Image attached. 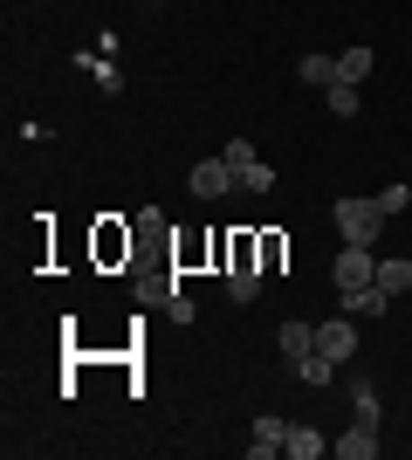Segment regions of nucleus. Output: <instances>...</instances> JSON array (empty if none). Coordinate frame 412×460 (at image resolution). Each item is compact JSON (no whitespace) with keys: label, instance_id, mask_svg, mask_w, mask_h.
<instances>
[{"label":"nucleus","instance_id":"f3484780","mask_svg":"<svg viewBox=\"0 0 412 460\" xmlns=\"http://www.w3.org/2000/svg\"><path fill=\"white\" fill-rule=\"evenodd\" d=\"M323 103H330L337 117H357V83H330V90H323Z\"/></svg>","mask_w":412,"mask_h":460},{"label":"nucleus","instance_id":"1a4fd4ad","mask_svg":"<svg viewBox=\"0 0 412 460\" xmlns=\"http://www.w3.org/2000/svg\"><path fill=\"white\" fill-rule=\"evenodd\" d=\"M282 454H289V460H316V454H330V440H323L316 426H289V440H282Z\"/></svg>","mask_w":412,"mask_h":460},{"label":"nucleus","instance_id":"dca6fc26","mask_svg":"<svg viewBox=\"0 0 412 460\" xmlns=\"http://www.w3.org/2000/svg\"><path fill=\"white\" fill-rule=\"evenodd\" d=\"M351 405H357V426H378V385H351Z\"/></svg>","mask_w":412,"mask_h":460},{"label":"nucleus","instance_id":"6e6552de","mask_svg":"<svg viewBox=\"0 0 412 460\" xmlns=\"http://www.w3.org/2000/svg\"><path fill=\"white\" fill-rule=\"evenodd\" d=\"M330 454H344V460H372V454H378V426H357V420H351V433H344V440H330Z\"/></svg>","mask_w":412,"mask_h":460},{"label":"nucleus","instance_id":"2eb2a0df","mask_svg":"<svg viewBox=\"0 0 412 460\" xmlns=\"http://www.w3.org/2000/svg\"><path fill=\"white\" fill-rule=\"evenodd\" d=\"M372 199H378V207H385V220H399V213H406V207H412V186H406V179H399V186H385V192H372Z\"/></svg>","mask_w":412,"mask_h":460},{"label":"nucleus","instance_id":"6ab92c4d","mask_svg":"<svg viewBox=\"0 0 412 460\" xmlns=\"http://www.w3.org/2000/svg\"><path fill=\"white\" fill-rule=\"evenodd\" d=\"M241 186H248V192H268L275 186V165H261V158H255V165L241 172Z\"/></svg>","mask_w":412,"mask_h":460},{"label":"nucleus","instance_id":"a211bd4d","mask_svg":"<svg viewBox=\"0 0 412 460\" xmlns=\"http://www.w3.org/2000/svg\"><path fill=\"white\" fill-rule=\"evenodd\" d=\"M220 158H227V165H234V179H241V172H248V165H255V145H248V137H234V145H227V152H220Z\"/></svg>","mask_w":412,"mask_h":460},{"label":"nucleus","instance_id":"9b49d317","mask_svg":"<svg viewBox=\"0 0 412 460\" xmlns=\"http://www.w3.org/2000/svg\"><path fill=\"white\" fill-rule=\"evenodd\" d=\"M372 49H344V56H337V83H364V76H372Z\"/></svg>","mask_w":412,"mask_h":460},{"label":"nucleus","instance_id":"f257e3e1","mask_svg":"<svg viewBox=\"0 0 412 460\" xmlns=\"http://www.w3.org/2000/svg\"><path fill=\"white\" fill-rule=\"evenodd\" d=\"M337 227H344V241H357V248H378L385 207H378V199H337Z\"/></svg>","mask_w":412,"mask_h":460},{"label":"nucleus","instance_id":"7ed1b4c3","mask_svg":"<svg viewBox=\"0 0 412 460\" xmlns=\"http://www.w3.org/2000/svg\"><path fill=\"white\" fill-rule=\"evenodd\" d=\"M316 350H323V358H337V365H351V358H357V330H351V316L316 323Z\"/></svg>","mask_w":412,"mask_h":460},{"label":"nucleus","instance_id":"9d476101","mask_svg":"<svg viewBox=\"0 0 412 460\" xmlns=\"http://www.w3.org/2000/svg\"><path fill=\"white\" fill-rule=\"evenodd\" d=\"M227 296H234V303H255V296H261V269H255V261H234V275H227Z\"/></svg>","mask_w":412,"mask_h":460},{"label":"nucleus","instance_id":"0eeeda50","mask_svg":"<svg viewBox=\"0 0 412 460\" xmlns=\"http://www.w3.org/2000/svg\"><path fill=\"white\" fill-rule=\"evenodd\" d=\"M275 344H282L289 365H302V358L316 350V323H282V330H275Z\"/></svg>","mask_w":412,"mask_h":460},{"label":"nucleus","instance_id":"39448f33","mask_svg":"<svg viewBox=\"0 0 412 460\" xmlns=\"http://www.w3.org/2000/svg\"><path fill=\"white\" fill-rule=\"evenodd\" d=\"M282 440H289V426L275 420V412H261V420H255V440H248V454H255V460H275V454H282Z\"/></svg>","mask_w":412,"mask_h":460},{"label":"nucleus","instance_id":"423d86ee","mask_svg":"<svg viewBox=\"0 0 412 460\" xmlns=\"http://www.w3.org/2000/svg\"><path fill=\"white\" fill-rule=\"evenodd\" d=\"M392 309V296L378 282H364V288H344V316H385Z\"/></svg>","mask_w":412,"mask_h":460},{"label":"nucleus","instance_id":"ddd939ff","mask_svg":"<svg viewBox=\"0 0 412 460\" xmlns=\"http://www.w3.org/2000/svg\"><path fill=\"white\" fill-rule=\"evenodd\" d=\"M295 378H302V385H330V378H337V358H323V350H310V358L295 365Z\"/></svg>","mask_w":412,"mask_h":460},{"label":"nucleus","instance_id":"f8f14e48","mask_svg":"<svg viewBox=\"0 0 412 460\" xmlns=\"http://www.w3.org/2000/svg\"><path fill=\"white\" fill-rule=\"evenodd\" d=\"M295 76L316 83V90H330V83H337V56H302V62H295Z\"/></svg>","mask_w":412,"mask_h":460},{"label":"nucleus","instance_id":"f03ea898","mask_svg":"<svg viewBox=\"0 0 412 460\" xmlns=\"http://www.w3.org/2000/svg\"><path fill=\"white\" fill-rule=\"evenodd\" d=\"M364 282H378V254L344 241V254H337V288H364Z\"/></svg>","mask_w":412,"mask_h":460},{"label":"nucleus","instance_id":"20e7f679","mask_svg":"<svg viewBox=\"0 0 412 460\" xmlns=\"http://www.w3.org/2000/svg\"><path fill=\"white\" fill-rule=\"evenodd\" d=\"M186 186H193V199H220V192L234 186V165H227V158H206V165H193Z\"/></svg>","mask_w":412,"mask_h":460},{"label":"nucleus","instance_id":"aec40b11","mask_svg":"<svg viewBox=\"0 0 412 460\" xmlns=\"http://www.w3.org/2000/svg\"><path fill=\"white\" fill-rule=\"evenodd\" d=\"M83 62H90V76H97V83H103V90H118V83H124V76H118V69H110V62H97V56H83Z\"/></svg>","mask_w":412,"mask_h":460},{"label":"nucleus","instance_id":"4468645a","mask_svg":"<svg viewBox=\"0 0 412 460\" xmlns=\"http://www.w3.org/2000/svg\"><path fill=\"white\" fill-rule=\"evenodd\" d=\"M378 288H385V296H406L412 288V261H378Z\"/></svg>","mask_w":412,"mask_h":460}]
</instances>
